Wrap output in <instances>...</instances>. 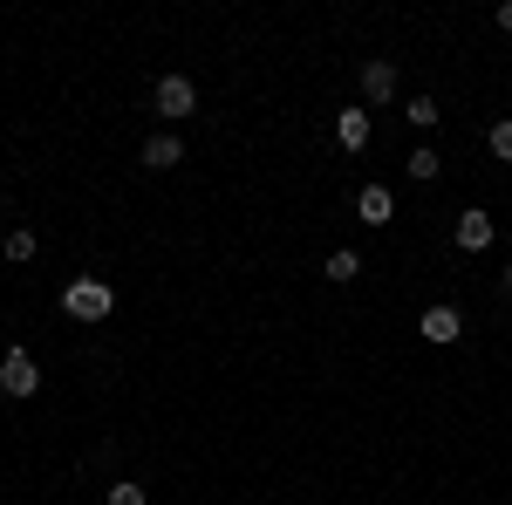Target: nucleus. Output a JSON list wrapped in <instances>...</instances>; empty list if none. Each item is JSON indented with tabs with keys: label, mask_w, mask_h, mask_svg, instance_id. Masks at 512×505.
<instances>
[{
	"label": "nucleus",
	"mask_w": 512,
	"mask_h": 505,
	"mask_svg": "<svg viewBox=\"0 0 512 505\" xmlns=\"http://www.w3.org/2000/svg\"><path fill=\"white\" fill-rule=\"evenodd\" d=\"M110 308H117V287H110L103 273H76V280L62 287V314H69V321H110Z\"/></svg>",
	"instance_id": "1"
},
{
	"label": "nucleus",
	"mask_w": 512,
	"mask_h": 505,
	"mask_svg": "<svg viewBox=\"0 0 512 505\" xmlns=\"http://www.w3.org/2000/svg\"><path fill=\"white\" fill-rule=\"evenodd\" d=\"M0 389H7L14 403H28V396L41 389V369H35V355H28V349H7V355H0Z\"/></svg>",
	"instance_id": "2"
},
{
	"label": "nucleus",
	"mask_w": 512,
	"mask_h": 505,
	"mask_svg": "<svg viewBox=\"0 0 512 505\" xmlns=\"http://www.w3.org/2000/svg\"><path fill=\"white\" fill-rule=\"evenodd\" d=\"M151 103H158V117L164 123H185L198 110V89H192V76H164L158 89H151Z\"/></svg>",
	"instance_id": "3"
},
{
	"label": "nucleus",
	"mask_w": 512,
	"mask_h": 505,
	"mask_svg": "<svg viewBox=\"0 0 512 505\" xmlns=\"http://www.w3.org/2000/svg\"><path fill=\"white\" fill-rule=\"evenodd\" d=\"M417 335H424V342H437V349H451V342L465 335V314L437 301V308H424V321H417Z\"/></svg>",
	"instance_id": "4"
},
{
	"label": "nucleus",
	"mask_w": 512,
	"mask_h": 505,
	"mask_svg": "<svg viewBox=\"0 0 512 505\" xmlns=\"http://www.w3.org/2000/svg\"><path fill=\"white\" fill-rule=\"evenodd\" d=\"M362 103H396V62L390 55H376V62H362Z\"/></svg>",
	"instance_id": "5"
},
{
	"label": "nucleus",
	"mask_w": 512,
	"mask_h": 505,
	"mask_svg": "<svg viewBox=\"0 0 512 505\" xmlns=\"http://www.w3.org/2000/svg\"><path fill=\"white\" fill-rule=\"evenodd\" d=\"M492 239H499V226H492V212H458V253H485V246H492Z\"/></svg>",
	"instance_id": "6"
},
{
	"label": "nucleus",
	"mask_w": 512,
	"mask_h": 505,
	"mask_svg": "<svg viewBox=\"0 0 512 505\" xmlns=\"http://www.w3.org/2000/svg\"><path fill=\"white\" fill-rule=\"evenodd\" d=\"M355 212H362V226H390V219H396L390 185H362V192H355Z\"/></svg>",
	"instance_id": "7"
},
{
	"label": "nucleus",
	"mask_w": 512,
	"mask_h": 505,
	"mask_svg": "<svg viewBox=\"0 0 512 505\" xmlns=\"http://www.w3.org/2000/svg\"><path fill=\"white\" fill-rule=\"evenodd\" d=\"M335 144H342L349 157L369 151V110H342V117H335Z\"/></svg>",
	"instance_id": "8"
},
{
	"label": "nucleus",
	"mask_w": 512,
	"mask_h": 505,
	"mask_svg": "<svg viewBox=\"0 0 512 505\" xmlns=\"http://www.w3.org/2000/svg\"><path fill=\"white\" fill-rule=\"evenodd\" d=\"M185 164V144L171 137V130H158L151 144H144V171H178Z\"/></svg>",
	"instance_id": "9"
},
{
	"label": "nucleus",
	"mask_w": 512,
	"mask_h": 505,
	"mask_svg": "<svg viewBox=\"0 0 512 505\" xmlns=\"http://www.w3.org/2000/svg\"><path fill=\"white\" fill-rule=\"evenodd\" d=\"M403 171H410V178H417V185H431L437 171H444V157H437V151H431V144H417V151L403 157Z\"/></svg>",
	"instance_id": "10"
},
{
	"label": "nucleus",
	"mask_w": 512,
	"mask_h": 505,
	"mask_svg": "<svg viewBox=\"0 0 512 505\" xmlns=\"http://www.w3.org/2000/svg\"><path fill=\"white\" fill-rule=\"evenodd\" d=\"M321 273H328L335 287H349L355 273H362V253H355V246H342V253H328V267H321Z\"/></svg>",
	"instance_id": "11"
},
{
	"label": "nucleus",
	"mask_w": 512,
	"mask_h": 505,
	"mask_svg": "<svg viewBox=\"0 0 512 505\" xmlns=\"http://www.w3.org/2000/svg\"><path fill=\"white\" fill-rule=\"evenodd\" d=\"M0 246H7V260H14V267H28V260H35V253H41V239L28 233V226H14V233L0 239Z\"/></svg>",
	"instance_id": "12"
},
{
	"label": "nucleus",
	"mask_w": 512,
	"mask_h": 505,
	"mask_svg": "<svg viewBox=\"0 0 512 505\" xmlns=\"http://www.w3.org/2000/svg\"><path fill=\"white\" fill-rule=\"evenodd\" d=\"M403 117L417 123V130H437V117H444V110H437V96H410V103H403Z\"/></svg>",
	"instance_id": "13"
},
{
	"label": "nucleus",
	"mask_w": 512,
	"mask_h": 505,
	"mask_svg": "<svg viewBox=\"0 0 512 505\" xmlns=\"http://www.w3.org/2000/svg\"><path fill=\"white\" fill-rule=\"evenodd\" d=\"M485 151H492V157H506V164H512V117H499L492 130H485Z\"/></svg>",
	"instance_id": "14"
},
{
	"label": "nucleus",
	"mask_w": 512,
	"mask_h": 505,
	"mask_svg": "<svg viewBox=\"0 0 512 505\" xmlns=\"http://www.w3.org/2000/svg\"><path fill=\"white\" fill-rule=\"evenodd\" d=\"M103 505H151V492H144V485H130V478H117V485H110V499Z\"/></svg>",
	"instance_id": "15"
},
{
	"label": "nucleus",
	"mask_w": 512,
	"mask_h": 505,
	"mask_svg": "<svg viewBox=\"0 0 512 505\" xmlns=\"http://www.w3.org/2000/svg\"><path fill=\"white\" fill-rule=\"evenodd\" d=\"M492 21H499V28L512 35V0H499V7H492Z\"/></svg>",
	"instance_id": "16"
},
{
	"label": "nucleus",
	"mask_w": 512,
	"mask_h": 505,
	"mask_svg": "<svg viewBox=\"0 0 512 505\" xmlns=\"http://www.w3.org/2000/svg\"><path fill=\"white\" fill-rule=\"evenodd\" d=\"M499 294H506V301H512V267H506V273H499Z\"/></svg>",
	"instance_id": "17"
}]
</instances>
